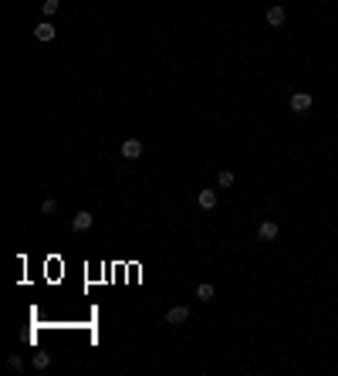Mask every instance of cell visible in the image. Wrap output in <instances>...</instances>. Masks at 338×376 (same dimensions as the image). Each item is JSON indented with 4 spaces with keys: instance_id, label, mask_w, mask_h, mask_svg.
Instances as JSON below:
<instances>
[{
    "instance_id": "6da1fadb",
    "label": "cell",
    "mask_w": 338,
    "mask_h": 376,
    "mask_svg": "<svg viewBox=\"0 0 338 376\" xmlns=\"http://www.w3.org/2000/svg\"><path fill=\"white\" fill-rule=\"evenodd\" d=\"M314 105V98L308 95V92H294V95H291V112H308V109Z\"/></svg>"
},
{
    "instance_id": "7a4b0ae2",
    "label": "cell",
    "mask_w": 338,
    "mask_h": 376,
    "mask_svg": "<svg viewBox=\"0 0 338 376\" xmlns=\"http://www.w3.org/2000/svg\"><path fill=\"white\" fill-rule=\"evenodd\" d=\"M264 21H267V27H284V21H288V10L284 7H267V14H264Z\"/></svg>"
},
{
    "instance_id": "3957f363",
    "label": "cell",
    "mask_w": 338,
    "mask_h": 376,
    "mask_svg": "<svg viewBox=\"0 0 338 376\" xmlns=\"http://www.w3.org/2000/svg\"><path fill=\"white\" fill-rule=\"evenodd\" d=\"M122 156H125V159H139V156H142V139H136V136H129V139L122 142Z\"/></svg>"
},
{
    "instance_id": "277c9868",
    "label": "cell",
    "mask_w": 338,
    "mask_h": 376,
    "mask_svg": "<svg viewBox=\"0 0 338 376\" xmlns=\"http://www.w3.org/2000/svg\"><path fill=\"white\" fill-rule=\"evenodd\" d=\"M166 322L169 326H183V322H190V309H186V305H173V309L166 312Z\"/></svg>"
},
{
    "instance_id": "5b68a950",
    "label": "cell",
    "mask_w": 338,
    "mask_h": 376,
    "mask_svg": "<svg viewBox=\"0 0 338 376\" xmlns=\"http://www.w3.org/2000/svg\"><path fill=\"white\" fill-rule=\"evenodd\" d=\"M277 234H281L277 221H260V227H257V237H260V241H277Z\"/></svg>"
},
{
    "instance_id": "8992f818",
    "label": "cell",
    "mask_w": 338,
    "mask_h": 376,
    "mask_svg": "<svg viewBox=\"0 0 338 376\" xmlns=\"http://www.w3.org/2000/svg\"><path fill=\"white\" fill-rule=\"evenodd\" d=\"M91 224H95V217H91V210H78L71 217V230H88Z\"/></svg>"
},
{
    "instance_id": "52a82bcc",
    "label": "cell",
    "mask_w": 338,
    "mask_h": 376,
    "mask_svg": "<svg viewBox=\"0 0 338 376\" xmlns=\"http://www.w3.org/2000/svg\"><path fill=\"white\" fill-rule=\"evenodd\" d=\"M54 24H51V21H41L37 27H34V38H37V41H54Z\"/></svg>"
},
{
    "instance_id": "ba28073f",
    "label": "cell",
    "mask_w": 338,
    "mask_h": 376,
    "mask_svg": "<svg viewBox=\"0 0 338 376\" xmlns=\"http://www.w3.org/2000/svg\"><path fill=\"white\" fill-rule=\"evenodd\" d=\"M196 204H200L203 210H213V207H217V190H200V193H196Z\"/></svg>"
},
{
    "instance_id": "9c48e42d",
    "label": "cell",
    "mask_w": 338,
    "mask_h": 376,
    "mask_svg": "<svg viewBox=\"0 0 338 376\" xmlns=\"http://www.w3.org/2000/svg\"><path fill=\"white\" fill-rule=\"evenodd\" d=\"M196 298H203V302H213V298H217V288L210 285V281H203V285L196 288Z\"/></svg>"
},
{
    "instance_id": "30bf717a",
    "label": "cell",
    "mask_w": 338,
    "mask_h": 376,
    "mask_svg": "<svg viewBox=\"0 0 338 376\" xmlns=\"http://www.w3.org/2000/svg\"><path fill=\"white\" fill-rule=\"evenodd\" d=\"M31 366H34V369H48V366H51V352H34Z\"/></svg>"
},
{
    "instance_id": "8fae6325",
    "label": "cell",
    "mask_w": 338,
    "mask_h": 376,
    "mask_svg": "<svg viewBox=\"0 0 338 376\" xmlns=\"http://www.w3.org/2000/svg\"><path fill=\"white\" fill-rule=\"evenodd\" d=\"M41 213H44V217L58 213V200H54V196H44V200H41Z\"/></svg>"
},
{
    "instance_id": "7c38bea8",
    "label": "cell",
    "mask_w": 338,
    "mask_h": 376,
    "mask_svg": "<svg viewBox=\"0 0 338 376\" xmlns=\"http://www.w3.org/2000/svg\"><path fill=\"white\" fill-rule=\"evenodd\" d=\"M58 7H61V0H41V14H44V17H51Z\"/></svg>"
},
{
    "instance_id": "4fadbf2b",
    "label": "cell",
    "mask_w": 338,
    "mask_h": 376,
    "mask_svg": "<svg viewBox=\"0 0 338 376\" xmlns=\"http://www.w3.org/2000/svg\"><path fill=\"white\" fill-rule=\"evenodd\" d=\"M234 180H237V176H234L230 170H220V176H217V183H220V187H234Z\"/></svg>"
},
{
    "instance_id": "5bb4252c",
    "label": "cell",
    "mask_w": 338,
    "mask_h": 376,
    "mask_svg": "<svg viewBox=\"0 0 338 376\" xmlns=\"http://www.w3.org/2000/svg\"><path fill=\"white\" fill-rule=\"evenodd\" d=\"M7 366H10V369H21V366H24V360H21V356H10Z\"/></svg>"
}]
</instances>
